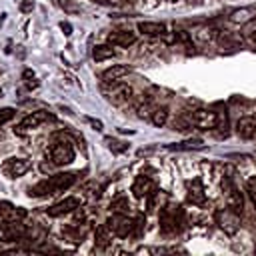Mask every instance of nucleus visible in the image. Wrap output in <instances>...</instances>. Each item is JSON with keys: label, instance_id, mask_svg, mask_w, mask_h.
Returning a JSON list of instances; mask_svg holds the SVG:
<instances>
[{"label": "nucleus", "instance_id": "obj_1", "mask_svg": "<svg viewBox=\"0 0 256 256\" xmlns=\"http://www.w3.org/2000/svg\"><path fill=\"white\" fill-rule=\"evenodd\" d=\"M76 178L78 176L74 172H58V174H52L50 178H44L38 184H34L28 194L30 196H52V194L72 188L76 184Z\"/></svg>", "mask_w": 256, "mask_h": 256}, {"label": "nucleus", "instance_id": "obj_2", "mask_svg": "<svg viewBox=\"0 0 256 256\" xmlns=\"http://www.w3.org/2000/svg\"><path fill=\"white\" fill-rule=\"evenodd\" d=\"M48 156H50L54 166H66L74 160L76 152H74V146L66 138H58V140L52 142V146L48 150Z\"/></svg>", "mask_w": 256, "mask_h": 256}, {"label": "nucleus", "instance_id": "obj_3", "mask_svg": "<svg viewBox=\"0 0 256 256\" xmlns=\"http://www.w3.org/2000/svg\"><path fill=\"white\" fill-rule=\"evenodd\" d=\"M106 226H108V230H110L114 236L126 238V236H130L132 230H134V220L128 218L124 212H114V214L106 220Z\"/></svg>", "mask_w": 256, "mask_h": 256}, {"label": "nucleus", "instance_id": "obj_4", "mask_svg": "<svg viewBox=\"0 0 256 256\" xmlns=\"http://www.w3.org/2000/svg\"><path fill=\"white\" fill-rule=\"evenodd\" d=\"M178 224H182V208L180 206H164L160 210V228H162V232H166V234L176 232Z\"/></svg>", "mask_w": 256, "mask_h": 256}, {"label": "nucleus", "instance_id": "obj_5", "mask_svg": "<svg viewBox=\"0 0 256 256\" xmlns=\"http://www.w3.org/2000/svg\"><path fill=\"white\" fill-rule=\"evenodd\" d=\"M54 116L50 114V112H46V110H36V112H32V114H28V116H24L22 118V122L14 128L18 134H24V132H28V130H34V128H38L40 124H44V122H48V120H52Z\"/></svg>", "mask_w": 256, "mask_h": 256}, {"label": "nucleus", "instance_id": "obj_6", "mask_svg": "<svg viewBox=\"0 0 256 256\" xmlns=\"http://www.w3.org/2000/svg\"><path fill=\"white\" fill-rule=\"evenodd\" d=\"M80 204H82V200H80V198H76V196H68V198H64V200H60V202L52 204V206L46 210V214H48V216H52V218L66 216V214H70V212L78 210V208H80Z\"/></svg>", "mask_w": 256, "mask_h": 256}, {"label": "nucleus", "instance_id": "obj_7", "mask_svg": "<svg viewBox=\"0 0 256 256\" xmlns=\"http://www.w3.org/2000/svg\"><path fill=\"white\" fill-rule=\"evenodd\" d=\"M190 122L198 128L212 130V128L218 126V114L212 112V110H194L192 116H190Z\"/></svg>", "mask_w": 256, "mask_h": 256}, {"label": "nucleus", "instance_id": "obj_8", "mask_svg": "<svg viewBox=\"0 0 256 256\" xmlns=\"http://www.w3.org/2000/svg\"><path fill=\"white\" fill-rule=\"evenodd\" d=\"M28 170H30V160H26V158H8L2 164V172L8 178H20Z\"/></svg>", "mask_w": 256, "mask_h": 256}, {"label": "nucleus", "instance_id": "obj_9", "mask_svg": "<svg viewBox=\"0 0 256 256\" xmlns=\"http://www.w3.org/2000/svg\"><path fill=\"white\" fill-rule=\"evenodd\" d=\"M240 218V214H236L234 210H230L228 206L224 208V210H220V212H216V222H218V226L224 230V232H228V234H234L236 230H238V220Z\"/></svg>", "mask_w": 256, "mask_h": 256}, {"label": "nucleus", "instance_id": "obj_10", "mask_svg": "<svg viewBox=\"0 0 256 256\" xmlns=\"http://www.w3.org/2000/svg\"><path fill=\"white\" fill-rule=\"evenodd\" d=\"M108 42L112 46H122V48H128L136 42V34L130 32V30H114L108 34Z\"/></svg>", "mask_w": 256, "mask_h": 256}, {"label": "nucleus", "instance_id": "obj_11", "mask_svg": "<svg viewBox=\"0 0 256 256\" xmlns=\"http://www.w3.org/2000/svg\"><path fill=\"white\" fill-rule=\"evenodd\" d=\"M236 134L240 138H256V118L254 116H244L236 122Z\"/></svg>", "mask_w": 256, "mask_h": 256}, {"label": "nucleus", "instance_id": "obj_12", "mask_svg": "<svg viewBox=\"0 0 256 256\" xmlns=\"http://www.w3.org/2000/svg\"><path fill=\"white\" fill-rule=\"evenodd\" d=\"M188 200L196 206H204L206 204V194H204V186L198 178H194L192 182H188Z\"/></svg>", "mask_w": 256, "mask_h": 256}, {"label": "nucleus", "instance_id": "obj_13", "mask_svg": "<svg viewBox=\"0 0 256 256\" xmlns=\"http://www.w3.org/2000/svg\"><path fill=\"white\" fill-rule=\"evenodd\" d=\"M226 188H228V192H226V206L230 208V210H234L236 214H242V208H244V200H242V194L238 192V188L234 186V184H226Z\"/></svg>", "mask_w": 256, "mask_h": 256}, {"label": "nucleus", "instance_id": "obj_14", "mask_svg": "<svg viewBox=\"0 0 256 256\" xmlns=\"http://www.w3.org/2000/svg\"><path fill=\"white\" fill-rule=\"evenodd\" d=\"M130 94H132V88H130V86H126V84H118V82H112V90H108V92H106L108 100H110V102H114V104L124 102L126 98H130Z\"/></svg>", "mask_w": 256, "mask_h": 256}, {"label": "nucleus", "instance_id": "obj_15", "mask_svg": "<svg viewBox=\"0 0 256 256\" xmlns=\"http://www.w3.org/2000/svg\"><path fill=\"white\" fill-rule=\"evenodd\" d=\"M130 72V68L128 66H122V64H114V66H110V68H106L102 74H100V78H102V82H106V84H112V82H118L122 76H126Z\"/></svg>", "mask_w": 256, "mask_h": 256}, {"label": "nucleus", "instance_id": "obj_16", "mask_svg": "<svg viewBox=\"0 0 256 256\" xmlns=\"http://www.w3.org/2000/svg\"><path fill=\"white\" fill-rule=\"evenodd\" d=\"M152 190H154V184H152V180H150L148 176H138V178L134 180V184H132V192H134L136 198H144V196H148Z\"/></svg>", "mask_w": 256, "mask_h": 256}, {"label": "nucleus", "instance_id": "obj_17", "mask_svg": "<svg viewBox=\"0 0 256 256\" xmlns=\"http://www.w3.org/2000/svg\"><path fill=\"white\" fill-rule=\"evenodd\" d=\"M136 28H138V32L144 34V36H160V34L166 32V26H164L162 22H148V20L138 22Z\"/></svg>", "mask_w": 256, "mask_h": 256}, {"label": "nucleus", "instance_id": "obj_18", "mask_svg": "<svg viewBox=\"0 0 256 256\" xmlns=\"http://www.w3.org/2000/svg\"><path fill=\"white\" fill-rule=\"evenodd\" d=\"M0 216L2 218H6V220H20V218H24L26 216V210H22V208H16V206H12L10 202H0Z\"/></svg>", "mask_w": 256, "mask_h": 256}, {"label": "nucleus", "instance_id": "obj_19", "mask_svg": "<svg viewBox=\"0 0 256 256\" xmlns=\"http://www.w3.org/2000/svg\"><path fill=\"white\" fill-rule=\"evenodd\" d=\"M168 150H198L204 148V142L200 138H190V140H182V142H174L166 146Z\"/></svg>", "mask_w": 256, "mask_h": 256}, {"label": "nucleus", "instance_id": "obj_20", "mask_svg": "<svg viewBox=\"0 0 256 256\" xmlns=\"http://www.w3.org/2000/svg\"><path fill=\"white\" fill-rule=\"evenodd\" d=\"M114 54H116V52H114L112 44H98V46H94V50H92V58H94L96 62H104V60L112 58Z\"/></svg>", "mask_w": 256, "mask_h": 256}, {"label": "nucleus", "instance_id": "obj_21", "mask_svg": "<svg viewBox=\"0 0 256 256\" xmlns=\"http://www.w3.org/2000/svg\"><path fill=\"white\" fill-rule=\"evenodd\" d=\"M152 124L154 126H164L166 124V120H168V108L166 106H158V108H154V112H152Z\"/></svg>", "mask_w": 256, "mask_h": 256}, {"label": "nucleus", "instance_id": "obj_22", "mask_svg": "<svg viewBox=\"0 0 256 256\" xmlns=\"http://www.w3.org/2000/svg\"><path fill=\"white\" fill-rule=\"evenodd\" d=\"M96 244H100V246H108L110 244V238H112V232L108 230V226L104 224V226H100L98 230H96Z\"/></svg>", "mask_w": 256, "mask_h": 256}, {"label": "nucleus", "instance_id": "obj_23", "mask_svg": "<svg viewBox=\"0 0 256 256\" xmlns=\"http://www.w3.org/2000/svg\"><path fill=\"white\" fill-rule=\"evenodd\" d=\"M250 14H252V10H250V8H242V10L232 12L230 20H232V22H246V20H250Z\"/></svg>", "mask_w": 256, "mask_h": 256}, {"label": "nucleus", "instance_id": "obj_24", "mask_svg": "<svg viewBox=\"0 0 256 256\" xmlns=\"http://www.w3.org/2000/svg\"><path fill=\"white\" fill-rule=\"evenodd\" d=\"M110 210H112V212H126V210H128V200H126L124 196L112 200V202H110Z\"/></svg>", "mask_w": 256, "mask_h": 256}, {"label": "nucleus", "instance_id": "obj_25", "mask_svg": "<svg viewBox=\"0 0 256 256\" xmlns=\"http://www.w3.org/2000/svg\"><path fill=\"white\" fill-rule=\"evenodd\" d=\"M106 144H108V148H110L112 152H124V150L128 148L124 142H120V140H114V138H106Z\"/></svg>", "mask_w": 256, "mask_h": 256}, {"label": "nucleus", "instance_id": "obj_26", "mask_svg": "<svg viewBox=\"0 0 256 256\" xmlns=\"http://www.w3.org/2000/svg\"><path fill=\"white\" fill-rule=\"evenodd\" d=\"M14 108H0V126H4L6 122H10L14 118Z\"/></svg>", "mask_w": 256, "mask_h": 256}, {"label": "nucleus", "instance_id": "obj_27", "mask_svg": "<svg viewBox=\"0 0 256 256\" xmlns=\"http://www.w3.org/2000/svg\"><path fill=\"white\" fill-rule=\"evenodd\" d=\"M246 190H248V194L252 196V200H254V204H256V176H250V178L246 180Z\"/></svg>", "mask_w": 256, "mask_h": 256}, {"label": "nucleus", "instance_id": "obj_28", "mask_svg": "<svg viewBox=\"0 0 256 256\" xmlns=\"http://www.w3.org/2000/svg\"><path fill=\"white\" fill-rule=\"evenodd\" d=\"M60 6H62L64 10H68V12H78V10H80V8L74 4V0H62Z\"/></svg>", "mask_w": 256, "mask_h": 256}, {"label": "nucleus", "instance_id": "obj_29", "mask_svg": "<svg viewBox=\"0 0 256 256\" xmlns=\"http://www.w3.org/2000/svg\"><path fill=\"white\" fill-rule=\"evenodd\" d=\"M22 78L26 80V84H28L30 88H32V86H36V82H32V80H34V72H32V70H24Z\"/></svg>", "mask_w": 256, "mask_h": 256}, {"label": "nucleus", "instance_id": "obj_30", "mask_svg": "<svg viewBox=\"0 0 256 256\" xmlns=\"http://www.w3.org/2000/svg\"><path fill=\"white\" fill-rule=\"evenodd\" d=\"M30 10H34V2H32V0L20 2V12H30Z\"/></svg>", "mask_w": 256, "mask_h": 256}, {"label": "nucleus", "instance_id": "obj_31", "mask_svg": "<svg viewBox=\"0 0 256 256\" xmlns=\"http://www.w3.org/2000/svg\"><path fill=\"white\" fill-rule=\"evenodd\" d=\"M88 124L94 126V130H102V122L100 120H94V118H88Z\"/></svg>", "mask_w": 256, "mask_h": 256}, {"label": "nucleus", "instance_id": "obj_32", "mask_svg": "<svg viewBox=\"0 0 256 256\" xmlns=\"http://www.w3.org/2000/svg\"><path fill=\"white\" fill-rule=\"evenodd\" d=\"M60 28L64 30V34H66V36H70V34H72V32H70V30H72V26H70L68 22H62V24H60Z\"/></svg>", "mask_w": 256, "mask_h": 256}, {"label": "nucleus", "instance_id": "obj_33", "mask_svg": "<svg viewBox=\"0 0 256 256\" xmlns=\"http://www.w3.org/2000/svg\"><path fill=\"white\" fill-rule=\"evenodd\" d=\"M188 2H190V4H200L202 0H188Z\"/></svg>", "mask_w": 256, "mask_h": 256}, {"label": "nucleus", "instance_id": "obj_34", "mask_svg": "<svg viewBox=\"0 0 256 256\" xmlns=\"http://www.w3.org/2000/svg\"><path fill=\"white\" fill-rule=\"evenodd\" d=\"M168 2H176V0H168Z\"/></svg>", "mask_w": 256, "mask_h": 256}, {"label": "nucleus", "instance_id": "obj_35", "mask_svg": "<svg viewBox=\"0 0 256 256\" xmlns=\"http://www.w3.org/2000/svg\"><path fill=\"white\" fill-rule=\"evenodd\" d=\"M0 96H2V90H0Z\"/></svg>", "mask_w": 256, "mask_h": 256}, {"label": "nucleus", "instance_id": "obj_36", "mask_svg": "<svg viewBox=\"0 0 256 256\" xmlns=\"http://www.w3.org/2000/svg\"><path fill=\"white\" fill-rule=\"evenodd\" d=\"M0 24H2V20H0Z\"/></svg>", "mask_w": 256, "mask_h": 256}, {"label": "nucleus", "instance_id": "obj_37", "mask_svg": "<svg viewBox=\"0 0 256 256\" xmlns=\"http://www.w3.org/2000/svg\"><path fill=\"white\" fill-rule=\"evenodd\" d=\"M130 2H134V0H130Z\"/></svg>", "mask_w": 256, "mask_h": 256}]
</instances>
